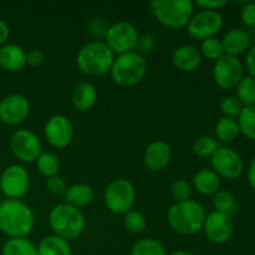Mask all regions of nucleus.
I'll list each match as a JSON object with an SVG mask.
<instances>
[{"instance_id":"nucleus-1","label":"nucleus","mask_w":255,"mask_h":255,"mask_svg":"<svg viewBox=\"0 0 255 255\" xmlns=\"http://www.w3.org/2000/svg\"><path fill=\"white\" fill-rule=\"evenodd\" d=\"M35 227L32 209L20 199L0 202V232L9 238H26Z\"/></svg>"},{"instance_id":"nucleus-2","label":"nucleus","mask_w":255,"mask_h":255,"mask_svg":"<svg viewBox=\"0 0 255 255\" xmlns=\"http://www.w3.org/2000/svg\"><path fill=\"white\" fill-rule=\"evenodd\" d=\"M206 217L204 207L194 199L172 204L167 211L169 227L182 236H193L203 231Z\"/></svg>"},{"instance_id":"nucleus-3","label":"nucleus","mask_w":255,"mask_h":255,"mask_svg":"<svg viewBox=\"0 0 255 255\" xmlns=\"http://www.w3.org/2000/svg\"><path fill=\"white\" fill-rule=\"evenodd\" d=\"M116 55L101 40L85 44L76 55V65L87 76H102L111 70Z\"/></svg>"},{"instance_id":"nucleus-4","label":"nucleus","mask_w":255,"mask_h":255,"mask_svg":"<svg viewBox=\"0 0 255 255\" xmlns=\"http://www.w3.org/2000/svg\"><path fill=\"white\" fill-rule=\"evenodd\" d=\"M47 221L52 234L69 242L79 238L86 227V219L81 209L66 203H59L52 207Z\"/></svg>"},{"instance_id":"nucleus-5","label":"nucleus","mask_w":255,"mask_h":255,"mask_svg":"<svg viewBox=\"0 0 255 255\" xmlns=\"http://www.w3.org/2000/svg\"><path fill=\"white\" fill-rule=\"evenodd\" d=\"M194 2L192 0H152L149 10L154 19L168 29L187 27L194 14Z\"/></svg>"},{"instance_id":"nucleus-6","label":"nucleus","mask_w":255,"mask_h":255,"mask_svg":"<svg viewBox=\"0 0 255 255\" xmlns=\"http://www.w3.org/2000/svg\"><path fill=\"white\" fill-rule=\"evenodd\" d=\"M147 60L137 51L116 55L110 74L116 85L132 87L138 85L147 74Z\"/></svg>"},{"instance_id":"nucleus-7","label":"nucleus","mask_w":255,"mask_h":255,"mask_svg":"<svg viewBox=\"0 0 255 255\" xmlns=\"http://www.w3.org/2000/svg\"><path fill=\"white\" fill-rule=\"evenodd\" d=\"M136 201V189L129 181L117 178L110 182L104 192V203L115 214H126Z\"/></svg>"},{"instance_id":"nucleus-8","label":"nucleus","mask_w":255,"mask_h":255,"mask_svg":"<svg viewBox=\"0 0 255 255\" xmlns=\"http://www.w3.org/2000/svg\"><path fill=\"white\" fill-rule=\"evenodd\" d=\"M139 32L129 21H117L109 25L104 41L115 55L134 51L138 41Z\"/></svg>"},{"instance_id":"nucleus-9","label":"nucleus","mask_w":255,"mask_h":255,"mask_svg":"<svg viewBox=\"0 0 255 255\" xmlns=\"http://www.w3.org/2000/svg\"><path fill=\"white\" fill-rule=\"evenodd\" d=\"M10 151L15 158L24 163H31L42 153V144L36 133L26 128L16 129L10 137Z\"/></svg>"},{"instance_id":"nucleus-10","label":"nucleus","mask_w":255,"mask_h":255,"mask_svg":"<svg viewBox=\"0 0 255 255\" xmlns=\"http://www.w3.org/2000/svg\"><path fill=\"white\" fill-rule=\"evenodd\" d=\"M30 174L21 164H10L0 176V189L7 199H20L29 192Z\"/></svg>"},{"instance_id":"nucleus-11","label":"nucleus","mask_w":255,"mask_h":255,"mask_svg":"<svg viewBox=\"0 0 255 255\" xmlns=\"http://www.w3.org/2000/svg\"><path fill=\"white\" fill-rule=\"evenodd\" d=\"M223 27V16L219 11L199 10L193 14L187 25V32L193 40H203L214 37Z\"/></svg>"},{"instance_id":"nucleus-12","label":"nucleus","mask_w":255,"mask_h":255,"mask_svg":"<svg viewBox=\"0 0 255 255\" xmlns=\"http://www.w3.org/2000/svg\"><path fill=\"white\" fill-rule=\"evenodd\" d=\"M244 75V66L239 57L226 55L217 60L213 66V79L223 90L236 89Z\"/></svg>"},{"instance_id":"nucleus-13","label":"nucleus","mask_w":255,"mask_h":255,"mask_svg":"<svg viewBox=\"0 0 255 255\" xmlns=\"http://www.w3.org/2000/svg\"><path fill=\"white\" fill-rule=\"evenodd\" d=\"M212 169L224 179H236L243 173L244 163L238 152L231 147L221 146L211 157Z\"/></svg>"},{"instance_id":"nucleus-14","label":"nucleus","mask_w":255,"mask_h":255,"mask_svg":"<svg viewBox=\"0 0 255 255\" xmlns=\"http://www.w3.org/2000/svg\"><path fill=\"white\" fill-rule=\"evenodd\" d=\"M45 139L55 148H65L74 139V125L64 115H54L44 126Z\"/></svg>"},{"instance_id":"nucleus-15","label":"nucleus","mask_w":255,"mask_h":255,"mask_svg":"<svg viewBox=\"0 0 255 255\" xmlns=\"http://www.w3.org/2000/svg\"><path fill=\"white\" fill-rule=\"evenodd\" d=\"M30 102L20 94H11L0 101V121L9 126H17L27 120Z\"/></svg>"},{"instance_id":"nucleus-16","label":"nucleus","mask_w":255,"mask_h":255,"mask_svg":"<svg viewBox=\"0 0 255 255\" xmlns=\"http://www.w3.org/2000/svg\"><path fill=\"white\" fill-rule=\"evenodd\" d=\"M203 232L207 238L214 244H224L232 238L234 224L229 214L213 211L207 214Z\"/></svg>"},{"instance_id":"nucleus-17","label":"nucleus","mask_w":255,"mask_h":255,"mask_svg":"<svg viewBox=\"0 0 255 255\" xmlns=\"http://www.w3.org/2000/svg\"><path fill=\"white\" fill-rule=\"evenodd\" d=\"M172 159V148L167 142L153 141L146 147L143 153V163L149 171H163Z\"/></svg>"},{"instance_id":"nucleus-18","label":"nucleus","mask_w":255,"mask_h":255,"mask_svg":"<svg viewBox=\"0 0 255 255\" xmlns=\"http://www.w3.org/2000/svg\"><path fill=\"white\" fill-rule=\"evenodd\" d=\"M202 55L194 45H181L172 52V64L182 72H192L202 64Z\"/></svg>"},{"instance_id":"nucleus-19","label":"nucleus","mask_w":255,"mask_h":255,"mask_svg":"<svg viewBox=\"0 0 255 255\" xmlns=\"http://www.w3.org/2000/svg\"><path fill=\"white\" fill-rule=\"evenodd\" d=\"M26 66V52L16 44H5L0 47V67L9 72L21 71Z\"/></svg>"},{"instance_id":"nucleus-20","label":"nucleus","mask_w":255,"mask_h":255,"mask_svg":"<svg viewBox=\"0 0 255 255\" xmlns=\"http://www.w3.org/2000/svg\"><path fill=\"white\" fill-rule=\"evenodd\" d=\"M221 41L223 45L224 54L231 55V56L238 57L239 55L248 51L251 47V37L242 29L228 30L223 35Z\"/></svg>"},{"instance_id":"nucleus-21","label":"nucleus","mask_w":255,"mask_h":255,"mask_svg":"<svg viewBox=\"0 0 255 255\" xmlns=\"http://www.w3.org/2000/svg\"><path fill=\"white\" fill-rule=\"evenodd\" d=\"M71 102L80 112H87L96 105L97 89L91 82H80L71 92Z\"/></svg>"},{"instance_id":"nucleus-22","label":"nucleus","mask_w":255,"mask_h":255,"mask_svg":"<svg viewBox=\"0 0 255 255\" xmlns=\"http://www.w3.org/2000/svg\"><path fill=\"white\" fill-rule=\"evenodd\" d=\"M193 188L202 196H214L221 188V177L212 168H202L194 174Z\"/></svg>"},{"instance_id":"nucleus-23","label":"nucleus","mask_w":255,"mask_h":255,"mask_svg":"<svg viewBox=\"0 0 255 255\" xmlns=\"http://www.w3.org/2000/svg\"><path fill=\"white\" fill-rule=\"evenodd\" d=\"M94 188L86 183H76L69 186L64 194L65 203L79 209L89 206L94 201Z\"/></svg>"},{"instance_id":"nucleus-24","label":"nucleus","mask_w":255,"mask_h":255,"mask_svg":"<svg viewBox=\"0 0 255 255\" xmlns=\"http://www.w3.org/2000/svg\"><path fill=\"white\" fill-rule=\"evenodd\" d=\"M39 255H71L72 249L69 241L51 234L40 241L37 246Z\"/></svg>"},{"instance_id":"nucleus-25","label":"nucleus","mask_w":255,"mask_h":255,"mask_svg":"<svg viewBox=\"0 0 255 255\" xmlns=\"http://www.w3.org/2000/svg\"><path fill=\"white\" fill-rule=\"evenodd\" d=\"M216 138L222 142H233L241 134L239 125L237 119H229V117H222L216 124Z\"/></svg>"},{"instance_id":"nucleus-26","label":"nucleus","mask_w":255,"mask_h":255,"mask_svg":"<svg viewBox=\"0 0 255 255\" xmlns=\"http://www.w3.org/2000/svg\"><path fill=\"white\" fill-rule=\"evenodd\" d=\"M2 255H39L37 247L27 238H9L2 246Z\"/></svg>"},{"instance_id":"nucleus-27","label":"nucleus","mask_w":255,"mask_h":255,"mask_svg":"<svg viewBox=\"0 0 255 255\" xmlns=\"http://www.w3.org/2000/svg\"><path fill=\"white\" fill-rule=\"evenodd\" d=\"M221 147L219 141L213 136H203L197 137L192 144V151L196 156L201 157V158H211L214 154V152Z\"/></svg>"},{"instance_id":"nucleus-28","label":"nucleus","mask_w":255,"mask_h":255,"mask_svg":"<svg viewBox=\"0 0 255 255\" xmlns=\"http://www.w3.org/2000/svg\"><path fill=\"white\" fill-rule=\"evenodd\" d=\"M35 162H36L37 171L46 178L56 176L61 166L59 157L52 152H42Z\"/></svg>"},{"instance_id":"nucleus-29","label":"nucleus","mask_w":255,"mask_h":255,"mask_svg":"<svg viewBox=\"0 0 255 255\" xmlns=\"http://www.w3.org/2000/svg\"><path fill=\"white\" fill-rule=\"evenodd\" d=\"M131 255H167V253L161 242L153 238H144L133 244Z\"/></svg>"},{"instance_id":"nucleus-30","label":"nucleus","mask_w":255,"mask_h":255,"mask_svg":"<svg viewBox=\"0 0 255 255\" xmlns=\"http://www.w3.org/2000/svg\"><path fill=\"white\" fill-rule=\"evenodd\" d=\"M237 121L241 133L247 138L255 141V105L243 107Z\"/></svg>"},{"instance_id":"nucleus-31","label":"nucleus","mask_w":255,"mask_h":255,"mask_svg":"<svg viewBox=\"0 0 255 255\" xmlns=\"http://www.w3.org/2000/svg\"><path fill=\"white\" fill-rule=\"evenodd\" d=\"M237 99L241 104L246 106H253L255 105V79L252 76L243 77L238 85H237Z\"/></svg>"},{"instance_id":"nucleus-32","label":"nucleus","mask_w":255,"mask_h":255,"mask_svg":"<svg viewBox=\"0 0 255 255\" xmlns=\"http://www.w3.org/2000/svg\"><path fill=\"white\" fill-rule=\"evenodd\" d=\"M199 51H201L202 57L211 60L213 62H216L217 60H219L224 55L223 45H222L221 39H218L217 36L209 37V39L201 41Z\"/></svg>"},{"instance_id":"nucleus-33","label":"nucleus","mask_w":255,"mask_h":255,"mask_svg":"<svg viewBox=\"0 0 255 255\" xmlns=\"http://www.w3.org/2000/svg\"><path fill=\"white\" fill-rule=\"evenodd\" d=\"M213 207L216 212H221V213H226L231 216L237 208V201L234 198L233 194L228 191H223L219 189L216 194L213 196Z\"/></svg>"},{"instance_id":"nucleus-34","label":"nucleus","mask_w":255,"mask_h":255,"mask_svg":"<svg viewBox=\"0 0 255 255\" xmlns=\"http://www.w3.org/2000/svg\"><path fill=\"white\" fill-rule=\"evenodd\" d=\"M124 224L125 228L128 232L133 234H139L146 229L147 219L141 212L131 209L126 214H124Z\"/></svg>"},{"instance_id":"nucleus-35","label":"nucleus","mask_w":255,"mask_h":255,"mask_svg":"<svg viewBox=\"0 0 255 255\" xmlns=\"http://www.w3.org/2000/svg\"><path fill=\"white\" fill-rule=\"evenodd\" d=\"M192 191H193V187L186 179H177L171 184V188H169V193H171L172 198L176 201V203L191 199Z\"/></svg>"},{"instance_id":"nucleus-36","label":"nucleus","mask_w":255,"mask_h":255,"mask_svg":"<svg viewBox=\"0 0 255 255\" xmlns=\"http://www.w3.org/2000/svg\"><path fill=\"white\" fill-rule=\"evenodd\" d=\"M243 107V105L236 96H226L219 102V109L222 114L224 115V117H229V119H238Z\"/></svg>"},{"instance_id":"nucleus-37","label":"nucleus","mask_w":255,"mask_h":255,"mask_svg":"<svg viewBox=\"0 0 255 255\" xmlns=\"http://www.w3.org/2000/svg\"><path fill=\"white\" fill-rule=\"evenodd\" d=\"M45 186H46L47 191L52 194H62V196H64L65 192H66L67 189L66 182H65V179L62 178V177H60L59 174L46 178Z\"/></svg>"},{"instance_id":"nucleus-38","label":"nucleus","mask_w":255,"mask_h":255,"mask_svg":"<svg viewBox=\"0 0 255 255\" xmlns=\"http://www.w3.org/2000/svg\"><path fill=\"white\" fill-rule=\"evenodd\" d=\"M154 47H156V40H154V37L149 34H144L139 35L136 50H134V51H137L141 55L151 54L154 50Z\"/></svg>"},{"instance_id":"nucleus-39","label":"nucleus","mask_w":255,"mask_h":255,"mask_svg":"<svg viewBox=\"0 0 255 255\" xmlns=\"http://www.w3.org/2000/svg\"><path fill=\"white\" fill-rule=\"evenodd\" d=\"M228 4V0H197L194 6L201 10H209V11H218L222 7Z\"/></svg>"},{"instance_id":"nucleus-40","label":"nucleus","mask_w":255,"mask_h":255,"mask_svg":"<svg viewBox=\"0 0 255 255\" xmlns=\"http://www.w3.org/2000/svg\"><path fill=\"white\" fill-rule=\"evenodd\" d=\"M242 21L249 27H255V2H247L241 11Z\"/></svg>"},{"instance_id":"nucleus-41","label":"nucleus","mask_w":255,"mask_h":255,"mask_svg":"<svg viewBox=\"0 0 255 255\" xmlns=\"http://www.w3.org/2000/svg\"><path fill=\"white\" fill-rule=\"evenodd\" d=\"M87 27H89V31L92 36L105 37L109 25H106V22L102 19H92L87 25Z\"/></svg>"},{"instance_id":"nucleus-42","label":"nucleus","mask_w":255,"mask_h":255,"mask_svg":"<svg viewBox=\"0 0 255 255\" xmlns=\"http://www.w3.org/2000/svg\"><path fill=\"white\" fill-rule=\"evenodd\" d=\"M45 61V55L44 52L40 50H31L26 54V65L32 67L41 66Z\"/></svg>"},{"instance_id":"nucleus-43","label":"nucleus","mask_w":255,"mask_h":255,"mask_svg":"<svg viewBox=\"0 0 255 255\" xmlns=\"http://www.w3.org/2000/svg\"><path fill=\"white\" fill-rule=\"evenodd\" d=\"M246 69L248 70L249 76L255 79V45L249 47L246 56Z\"/></svg>"},{"instance_id":"nucleus-44","label":"nucleus","mask_w":255,"mask_h":255,"mask_svg":"<svg viewBox=\"0 0 255 255\" xmlns=\"http://www.w3.org/2000/svg\"><path fill=\"white\" fill-rule=\"evenodd\" d=\"M10 35V27L5 20L0 19V47L5 45V41L9 39Z\"/></svg>"},{"instance_id":"nucleus-45","label":"nucleus","mask_w":255,"mask_h":255,"mask_svg":"<svg viewBox=\"0 0 255 255\" xmlns=\"http://www.w3.org/2000/svg\"><path fill=\"white\" fill-rule=\"evenodd\" d=\"M247 178H248L249 186L252 187V189L255 191V157L252 159L251 164L248 167V172H247Z\"/></svg>"},{"instance_id":"nucleus-46","label":"nucleus","mask_w":255,"mask_h":255,"mask_svg":"<svg viewBox=\"0 0 255 255\" xmlns=\"http://www.w3.org/2000/svg\"><path fill=\"white\" fill-rule=\"evenodd\" d=\"M168 255H194V254H192L191 252H187V251H176Z\"/></svg>"}]
</instances>
